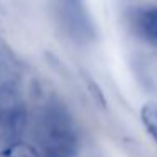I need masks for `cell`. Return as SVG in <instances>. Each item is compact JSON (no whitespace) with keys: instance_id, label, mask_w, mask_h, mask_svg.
<instances>
[{"instance_id":"1","label":"cell","mask_w":157,"mask_h":157,"mask_svg":"<svg viewBox=\"0 0 157 157\" xmlns=\"http://www.w3.org/2000/svg\"><path fill=\"white\" fill-rule=\"evenodd\" d=\"M37 142L42 157H76L78 135L61 106L51 105L42 112L37 122Z\"/></svg>"},{"instance_id":"2","label":"cell","mask_w":157,"mask_h":157,"mask_svg":"<svg viewBox=\"0 0 157 157\" xmlns=\"http://www.w3.org/2000/svg\"><path fill=\"white\" fill-rule=\"evenodd\" d=\"M27 127V106L14 81L0 83V139L14 142Z\"/></svg>"},{"instance_id":"3","label":"cell","mask_w":157,"mask_h":157,"mask_svg":"<svg viewBox=\"0 0 157 157\" xmlns=\"http://www.w3.org/2000/svg\"><path fill=\"white\" fill-rule=\"evenodd\" d=\"M128 22L135 36L149 44L157 46V5L132 9Z\"/></svg>"},{"instance_id":"4","label":"cell","mask_w":157,"mask_h":157,"mask_svg":"<svg viewBox=\"0 0 157 157\" xmlns=\"http://www.w3.org/2000/svg\"><path fill=\"white\" fill-rule=\"evenodd\" d=\"M0 157H42L37 147L31 145L22 140L9 142L4 149L0 150Z\"/></svg>"},{"instance_id":"5","label":"cell","mask_w":157,"mask_h":157,"mask_svg":"<svg viewBox=\"0 0 157 157\" xmlns=\"http://www.w3.org/2000/svg\"><path fill=\"white\" fill-rule=\"evenodd\" d=\"M140 118L145 127L147 133L154 139L157 144V103L155 101H147L145 105L140 108Z\"/></svg>"},{"instance_id":"6","label":"cell","mask_w":157,"mask_h":157,"mask_svg":"<svg viewBox=\"0 0 157 157\" xmlns=\"http://www.w3.org/2000/svg\"><path fill=\"white\" fill-rule=\"evenodd\" d=\"M85 81H86V88H88L90 95L93 96V100L96 101V105H100L101 108H106V100H105V95H103V91L100 90V86L96 85V83L93 81L91 78H88V76L85 78Z\"/></svg>"},{"instance_id":"7","label":"cell","mask_w":157,"mask_h":157,"mask_svg":"<svg viewBox=\"0 0 157 157\" xmlns=\"http://www.w3.org/2000/svg\"><path fill=\"white\" fill-rule=\"evenodd\" d=\"M69 2H75V0H69Z\"/></svg>"}]
</instances>
